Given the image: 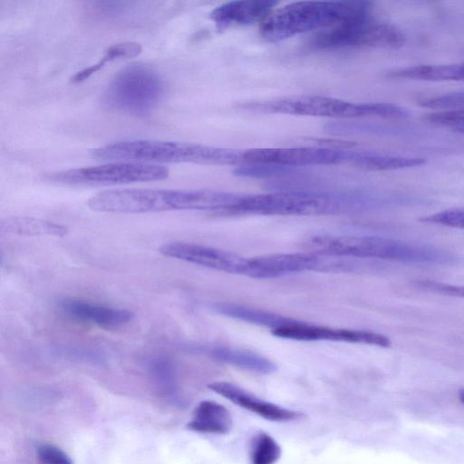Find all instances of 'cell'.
I'll use <instances>...</instances> for the list:
<instances>
[{
    "label": "cell",
    "mask_w": 464,
    "mask_h": 464,
    "mask_svg": "<svg viewBox=\"0 0 464 464\" xmlns=\"http://www.w3.org/2000/svg\"><path fill=\"white\" fill-rule=\"evenodd\" d=\"M376 208V198L365 193L292 191L242 195L230 214L320 216L362 212Z\"/></svg>",
    "instance_id": "cell-1"
},
{
    "label": "cell",
    "mask_w": 464,
    "mask_h": 464,
    "mask_svg": "<svg viewBox=\"0 0 464 464\" xmlns=\"http://www.w3.org/2000/svg\"><path fill=\"white\" fill-rule=\"evenodd\" d=\"M305 245L314 253L346 259L432 265H452L458 262L456 255L447 250L374 236L318 235L309 239Z\"/></svg>",
    "instance_id": "cell-2"
},
{
    "label": "cell",
    "mask_w": 464,
    "mask_h": 464,
    "mask_svg": "<svg viewBox=\"0 0 464 464\" xmlns=\"http://www.w3.org/2000/svg\"><path fill=\"white\" fill-rule=\"evenodd\" d=\"M243 151L208 145L154 140L116 142L91 151L100 161L141 164H199L234 166L243 163Z\"/></svg>",
    "instance_id": "cell-3"
},
{
    "label": "cell",
    "mask_w": 464,
    "mask_h": 464,
    "mask_svg": "<svg viewBox=\"0 0 464 464\" xmlns=\"http://www.w3.org/2000/svg\"><path fill=\"white\" fill-rule=\"evenodd\" d=\"M365 2H301L274 11L262 24L266 41L279 42L298 34L328 29L370 15Z\"/></svg>",
    "instance_id": "cell-4"
},
{
    "label": "cell",
    "mask_w": 464,
    "mask_h": 464,
    "mask_svg": "<svg viewBox=\"0 0 464 464\" xmlns=\"http://www.w3.org/2000/svg\"><path fill=\"white\" fill-rule=\"evenodd\" d=\"M239 109L254 113L353 119L403 118L409 112L390 102H352L322 95H297L248 102Z\"/></svg>",
    "instance_id": "cell-5"
},
{
    "label": "cell",
    "mask_w": 464,
    "mask_h": 464,
    "mask_svg": "<svg viewBox=\"0 0 464 464\" xmlns=\"http://www.w3.org/2000/svg\"><path fill=\"white\" fill-rule=\"evenodd\" d=\"M165 92V82L158 72L134 64L116 75L102 94V104L113 112L146 117L159 107Z\"/></svg>",
    "instance_id": "cell-6"
},
{
    "label": "cell",
    "mask_w": 464,
    "mask_h": 464,
    "mask_svg": "<svg viewBox=\"0 0 464 464\" xmlns=\"http://www.w3.org/2000/svg\"><path fill=\"white\" fill-rule=\"evenodd\" d=\"M405 37L397 28L373 20L370 16L357 18L316 34L308 43L313 50L354 47L400 48Z\"/></svg>",
    "instance_id": "cell-7"
},
{
    "label": "cell",
    "mask_w": 464,
    "mask_h": 464,
    "mask_svg": "<svg viewBox=\"0 0 464 464\" xmlns=\"http://www.w3.org/2000/svg\"><path fill=\"white\" fill-rule=\"evenodd\" d=\"M169 175L168 168L159 165L115 163L49 174L45 179L63 185H118L162 181Z\"/></svg>",
    "instance_id": "cell-8"
},
{
    "label": "cell",
    "mask_w": 464,
    "mask_h": 464,
    "mask_svg": "<svg viewBox=\"0 0 464 464\" xmlns=\"http://www.w3.org/2000/svg\"><path fill=\"white\" fill-rule=\"evenodd\" d=\"M359 151L324 148H263L243 151L244 164H270L289 168L349 165L354 167Z\"/></svg>",
    "instance_id": "cell-9"
},
{
    "label": "cell",
    "mask_w": 464,
    "mask_h": 464,
    "mask_svg": "<svg viewBox=\"0 0 464 464\" xmlns=\"http://www.w3.org/2000/svg\"><path fill=\"white\" fill-rule=\"evenodd\" d=\"M98 213L140 215L168 212L169 190L126 189L101 191L88 200Z\"/></svg>",
    "instance_id": "cell-10"
},
{
    "label": "cell",
    "mask_w": 464,
    "mask_h": 464,
    "mask_svg": "<svg viewBox=\"0 0 464 464\" xmlns=\"http://www.w3.org/2000/svg\"><path fill=\"white\" fill-rule=\"evenodd\" d=\"M333 257L317 253L275 254L248 259L244 275L276 279L305 272H332Z\"/></svg>",
    "instance_id": "cell-11"
},
{
    "label": "cell",
    "mask_w": 464,
    "mask_h": 464,
    "mask_svg": "<svg viewBox=\"0 0 464 464\" xmlns=\"http://www.w3.org/2000/svg\"><path fill=\"white\" fill-rule=\"evenodd\" d=\"M160 251L173 259L232 274L244 275L248 261L235 253L193 243L172 242Z\"/></svg>",
    "instance_id": "cell-12"
},
{
    "label": "cell",
    "mask_w": 464,
    "mask_h": 464,
    "mask_svg": "<svg viewBox=\"0 0 464 464\" xmlns=\"http://www.w3.org/2000/svg\"><path fill=\"white\" fill-rule=\"evenodd\" d=\"M277 338L296 341H334L353 344H365L381 347L391 346L390 339L379 333L368 330H338L328 327L309 325L295 321L274 330Z\"/></svg>",
    "instance_id": "cell-13"
},
{
    "label": "cell",
    "mask_w": 464,
    "mask_h": 464,
    "mask_svg": "<svg viewBox=\"0 0 464 464\" xmlns=\"http://www.w3.org/2000/svg\"><path fill=\"white\" fill-rule=\"evenodd\" d=\"M208 387L234 404L268 421L284 423L305 419L303 412L265 401L232 383L215 382Z\"/></svg>",
    "instance_id": "cell-14"
},
{
    "label": "cell",
    "mask_w": 464,
    "mask_h": 464,
    "mask_svg": "<svg viewBox=\"0 0 464 464\" xmlns=\"http://www.w3.org/2000/svg\"><path fill=\"white\" fill-rule=\"evenodd\" d=\"M61 311L75 319L102 328H117L131 322L134 314L119 309L83 300L67 299L61 304Z\"/></svg>",
    "instance_id": "cell-15"
},
{
    "label": "cell",
    "mask_w": 464,
    "mask_h": 464,
    "mask_svg": "<svg viewBox=\"0 0 464 464\" xmlns=\"http://www.w3.org/2000/svg\"><path fill=\"white\" fill-rule=\"evenodd\" d=\"M278 5L275 2H232L225 4L210 14L220 30L233 26H248L265 21Z\"/></svg>",
    "instance_id": "cell-16"
},
{
    "label": "cell",
    "mask_w": 464,
    "mask_h": 464,
    "mask_svg": "<svg viewBox=\"0 0 464 464\" xmlns=\"http://www.w3.org/2000/svg\"><path fill=\"white\" fill-rule=\"evenodd\" d=\"M232 425L229 410L219 403L208 400L202 401L196 407L187 428L200 434L227 435Z\"/></svg>",
    "instance_id": "cell-17"
},
{
    "label": "cell",
    "mask_w": 464,
    "mask_h": 464,
    "mask_svg": "<svg viewBox=\"0 0 464 464\" xmlns=\"http://www.w3.org/2000/svg\"><path fill=\"white\" fill-rule=\"evenodd\" d=\"M387 77L395 79L423 81H463L464 63L444 65H420L392 70Z\"/></svg>",
    "instance_id": "cell-18"
},
{
    "label": "cell",
    "mask_w": 464,
    "mask_h": 464,
    "mask_svg": "<svg viewBox=\"0 0 464 464\" xmlns=\"http://www.w3.org/2000/svg\"><path fill=\"white\" fill-rule=\"evenodd\" d=\"M211 354L221 362L254 373L269 375L277 370L273 361L249 351L219 346L212 349Z\"/></svg>",
    "instance_id": "cell-19"
},
{
    "label": "cell",
    "mask_w": 464,
    "mask_h": 464,
    "mask_svg": "<svg viewBox=\"0 0 464 464\" xmlns=\"http://www.w3.org/2000/svg\"><path fill=\"white\" fill-rule=\"evenodd\" d=\"M215 307L216 311L226 317L255 325L271 328L273 330L295 322L289 318L262 311V309L251 308L235 304L219 303L216 304Z\"/></svg>",
    "instance_id": "cell-20"
},
{
    "label": "cell",
    "mask_w": 464,
    "mask_h": 464,
    "mask_svg": "<svg viewBox=\"0 0 464 464\" xmlns=\"http://www.w3.org/2000/svg\"><path fill=\"white\" fill-rule=\"evenodd\" d=\"M0 229L7 233L22 236H57L68 234L67 227L49 221L31 217H12L0 224Z\"/></svg>",
    "instance_id": "cell-21"
},
{
    "label": "cell",
    "mask_w": 464,
    "mask_h": 464,
    "mask_svg": "<svg viewBox=\"0 0 464 464\" xmlns=\"http://www.w3.org/2000/svg\"><path fill=\"white\" fill-rule=\"evenodd\" d=\"M424 159L387 156L375 152L360 151L355 167L366 171H395L422 167Z\"/></svg>",
    "instance_id": "cell-22"
},
{
    "label": "cell",
    "mask_w": 464,
    "mask_h": 464,
    "mask_svg": "<svg viewBox=\"0 0 464 464\" xmlns=\"http://www.w3.org/2000/svg\"><path fill=\"white\" fill-rule=\"evenodd\" d=\"M142 53V47L136 42H123L113 45L107 49L104 57L99 62L77 72L71 78V82L73 84L82 83L106 67L107 64L117 61L134 59Z\"/></svg>",
    "instance_id": "cell-23"
},
{
    "label": "cell",
    "mask_w": 464,
    "mask_h": 464,
    "mask_svg": "<svg viewBox=\"0 0 464 464\" xmlns=\"http://www.w3.org/2000/svg\"><path fill=\"white\" fill-rule=\"evenodd\" d=\"M282 450L278 442L269 434H256L251 441L250 464H276Z\"/></svg>",
    "instance_id": "cell-24"
},
{
    "label": "cell",
    "mask_w": 464,
    "mask_h": 464,
    "mask_svg": "<svg viewBox=\"0 0 464 464\" xmlns=\"http://www.w3.org/2000/svg\"><path fill=\"white\" fill-rule=\"evenodd\" d=\"M293 168L270 164H247L234 170V175L245 178H270L289 175Z\"/></svg>",
    "instance_id": "cell-25"
},
{
    "label": "cell",
    "mask_w": 464,
    "mask_h": 464,
    "mask_svg": "<svg viewBox=\"0 0 464 464\" xmlns=\"http://www.w3.org/2000/svg\"><path fill=\"white\" fill-rule=\"evenodd\" d=\"M419 105L424 108L442 110L444 111L464 110V92L426 97L419 100Z\"/></svg>",
    "instance_id": "cell-26"
},
{
    "label": "cell",
    "mask_w": 464,
    "mask_h": 464,
    "mask_svg": "<svg viewBox=\"0 0 464 464\" xmlns=\"http://www.w3.org/2000/svg\"><path fill=\"white\" fill-rule=\"evenodd\" d=\"M422 223L464 230V209L445 210L420 219Z\"/></svg>",
    "instance_id": "cell-27"
},
{
    "label": "cell",
    "mask_w": 464,
    "mask_h": 464,
    "mask_svg": "<svg viewBox=\"0 0 464 464\" xmlns=\"http://www.w3.org/2000/svg\"><path fill=\"white\" fill-rule=\"evenodd\" d=\"M427 119L437 126L464 131V110L436 112L428 115Z\"/></svg>",
    "instance_id": "cell-28"
},
{
    "label": "cell",
    "mask_w": 464,
    "mask_h": 464,
    "mask_svg": "<svg viewBox=\"0 0 464 464\" xmlns=\"http://www.w3.org/2000/svg\"><path fill=\"white\" fill-rule=\"evenodd\" d=\"M37 452L39 464H74L65 452L54 445H41Z\"/></svg>",
    "instance_id": "cell-29"
},
{
    "label": "cell",
    "mask_w": 464,
    "mask_h": 464,
    "mask_svg": "<svg viewBox=\"0 0 464 464\" xmlns=\"http://www.w3.org/2000/svg\"><path fill=\"white\" fill-rule=\"evenodd\" d=\"M417 288L438 295L464 298V286H457L433 281H419Z\"/></svg>",
    "instance_id": "cell-30"
},
{
    "label": "cell",
    "mask_w": 464,
    "mask_h": 464,
    "mask_svg": "<svg viewBox=\"0 0 464 464\" xmlns=\"http://www.w3.org/2000/svg\"><path fill=\"white\" fill-rule=\"evenodd\" d=\"M459 398H460V401L464 404V389L460 391Z\"/></svg>",
    "instance_id": "cell-31"
}]
</instances>
